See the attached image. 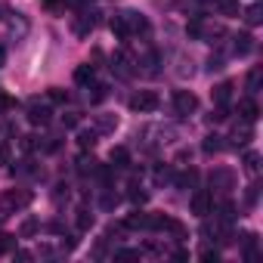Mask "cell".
<instances>
[{
    "label": "cell",
    "mask_w": 263,
    "mask_h": 263,
    "mask_svg": "<svg viewBox=\"0 0 263 263\" xmlns=\"http://www.w3.org/2000/svg\"><path fill=\"white\" fill-rule=\"evenodd\" d=\"M7 158H10V149H7V143H0V164H7Z\"/></svg>",
    "instance_id": "obj_46"
},
{
    "label": "cell",
    "mask_w": 263,
    "mask_h": 263,
    "mask_svg": "<svg viewBox=\"0 0 263 263\" xmlns=\"http://www.w3.org/2000/svg\"><path fill=\"white\" fill-rule=\"evenodd\" d=\"M198 4H208V0H198Z\"/></svg>",
    "instance_id": "obj_49"
},
{
    "label": "cell",
    "mask_w": 263,
    "mask_h": 263,
    "mask_svg": "<svg viewBox=\"0 0 263 263\" xmlns=\"http://www.w3.org/2000/svg\"><path fill=\"white\" fill-rule=\"evenodd\" d=\"M108 161H111L115 171H127V167H130V152H127L124 146H115V149L108 152Z\"/></svg>",
    "instance_id": "obj_12"
},
{
    "label": "cell",
    "mask_w": 263,
    "mask_h": 263,
    "mask_svg": "<svg viewBox=\"0 0 263 263\" xmlns=\"http://www.w3.org/2000/svg\"><path fill=\"white\" fill-rule=\"evenodd\" d=\"M149 217L152 214H146V211H134V214L124 220V226L127 229H149Z\"/></svg>",
    "instance_id": "obj_14"
},
{
    "label": "cell",
    "mask_w": 263,
    "mask_h": 263,
    "mask_svg": "<svg viewBox=\"0 0 263 263\" xmlns=\"http://www.w3.org/2000/svg\"><path fill=\"white\" fill-rule=\"evenodd\" d=\"M127 198L134 201V204H146V198H149V195H146V192H143L137 183H130V192H127Z\"/></svg>",
    "instance_id": "obj_30"
},
{
    "label": "cell",
    "mask_w": 263,
    "mask_h": 263,
    "mask_svg": "<svg viewBox=\"0 0 263 263\" xmlns=\"http://www.w3.org/2000/svg\"><path fill=\"white\" fill-rule=\"evenodd\" d=\"M238 115H241V121H257L260 118V105H257V99L254 96H245V99H238Z\"/></svg>",
    "instance_id": "obj_10"
},
{
    "label": "cell",
    "mask_w": 263,
    "mask_h": 263,
    "mask_svg": "<svg viewBox=\"0 0 263 263\" xmlns=\"http://www.w3.org/2000/svg\"><path fill=\"white\" fill-rule=\"evenodd\" d=\"M13 257H16L19 263H25V260H31V254H28V251H13Z\"/></svg>",
    "instance_id": "obj_47"
},
{
    "label": "cell",
    "mask_w": 263,
    "mask_h": 263,
    "mask_svg": "<svg viewBox=\"0 0 263 263\" xmlns=\"http://www.w3.org/2000/svg\"><path fill=\"white\" fill-rule=\"evenodd\" d=\"M7 251H16V235L0 232V254H7Z\"/></svg>",
    "instance_id": "obj_32"
},
{
    "label": "cell",
    "mask_w": 263,
    "mask_h": 263,
    "mask_svg": "<svg viewBox=\"0 0 263 263\" xmlns=\"http://www.w3.org/2000/svg\"><path fill=\"white\" fill-rule=\"evenodd\" d=\"M115 127H118L115 115H96V134H111Z\"/></svg>",
    "instance_id": "obj_19"
},
{
    "label": "cell",
    "mask_w": 263,
    "mask_h": 263,
    "mask_svg": "<svg viewBox=\"0 0 263 263\" xmlns=\"http://www.w3.org/2000/svg\"><path fill=\"white\" fill-rule=\"evenodd\" d=\"M65 4H68V0H44V7L53 10V13H65Z\"/></svg>",
    "instance_id": "obj_39"
},
{
    "label": "cell",
    "mask_w": 263,
    "mask_h": 263,
    "mask_svg": "<svg viewBox=\"0 0 263 263\" xmlns=\"http://www.w3.org/2000/svg\"><path fill=\"white\" fill-rule=\"evenodd\" d=\"M115 260H140V251H127V248H124V251L115 254Z\"/></svg>",
    "instance_id": "obj_41"
},
{
    "label": "cell",
    "mask_w": 263,
    "mask_h": 263,
    "mask_svg": "<svg viewBox=\"0 0 263 263\" xmlns=\"http://www.w3.org/2000/svg\"><path fill=\"white\" fill-rule=\"evenodd\" d=\"M226 118H229V108H226V105H217V108L208 115V121H211V124H223Z\"/></svg>",
    "instance_id": "obj_33"
},
{
    "label": "cell",
    "mask_w": 263,
    "mask_h": 263,
    "mask_svg": "<svg viewBox=\"0 0 263 263\" xmlns=\"http://www.w3.org/2000/svg\"><path fill=\"white\" fill-rule=\"evenodd\" d=\"M211 99H214V105H226V102L232 99V81H223V84H217V87L211 90Z\"/></svg>",
    "instance_id": "obj_13"
},
{
    "label": "cell",
    "mask_w": 263,
    "mask_h": 263,
    "mask_svg": "<svg viewBox=\"0 0 263 263\" xmlns=\"http://www.w3.org/2000/svg\"><path fill=\"white\" fill-rule=\"evenodd\" d=\"M47 99H50L53 105H65V102H68V93H65L62 87H50V90H47Z\"/></svg>",
    "instance_id": "obj_27"
},
{
    "label": "cell",
    "mask_w": 263,
    "mask_h": 263,
    "mask_svg": "<svg viewBox=\"0 0 263 263\" xmlns=\"http://www.w3.org/2000/svg\"><path fill=\"white\" fill-rule=\"evenodd\" d=\"M211 189L220 192V195H226L229 189H235V174H232L229 167H217V171L211 174Z\"/></svg>",
    "instance_id": "obj_3"
},
{
    "label": "cell",
    "mask_w": 263,
    "mask_h": 263,
    "mask_svg": "<svg viewBox=\"0 0 263 263\" xmlns=\"http://www.w3.org/2000/svg\"><path fill=\"white\" fill-rule=\"evenodd\" d=\"M155 180H158V183L171 180V167H158V171H155Z\"/></svg>",
    "instance_id": "obj_45"
},
{
    "label": "cell",
    "mask_w": 263,
    "mask_h": 263,
    "mask_svg": "<svg viewBox=\"0 0 263 263\" xmlns=\"http://www.w3.org/2000/svg\"><path fill=\"white\" fill-rule=\"evenodd\" d=\"M251 137H254V130H251V121H238L235 127H232V134H229V146L232 149H241V146H248L251 143Z\"/></svg>",
    "instance_id": "obj_5"
},
{
    "label": "cell",
    "mask_w": 263,
    "mask_h": 263,
    "mask_svg": "<svg viewBox=\"0 0 263 263\" xmlns=\"http://www.w3.org/2000/svg\"><path fill=\"white\" fill-rule=\"evenodd\" d=\"M245 201H248V208H254V204L260 201V186H257V183H251V186H248V192H245Z\"/></svg>",
    "instance_id": "obj_35"
},
{
    "label": "cell",
    "mask_w": 263,
    "mask_h": 263,
    "mask_svg": "<svg viewBox=\"0 0 263 263\" xmlns=\"http://www.w3.org/2000/svg\"><path fill=\"white\" fill-rule=\"evenodd\" d=\"M241 245H245V257H248V260H257V257H260V251H257V235H254V232H248Z\"/></svg>",
    "instance_id": "obj_23"
},
{
    "label": "cell",
    "mask_w": 263,
    "mask_h": 263,
    "mask_svg": "<svg viewBox=\"0 0 263 263\" xmlns=\"http://www.w3.org/2000/svg\"><path fill=\"white\" fill-rule=\"evenodd\" d=\"M201 260H214V263H217V260H220V251H217V248H204V251H201Z\"/></svg>",
    "instance_id": "obj_43"
},
{
    "label": "cell",
    "mask_w": 263,
    "mask_h": 263,
    "mask_svg": "<svg viewBox=\"0 0 263 263\" xmlns=\"http://www.w3.org/2000/svg\"><path fill=\"white\" fill-rule=\"evenodd\" d=\"M93 28H96V13H87V10H84V13L74 19V25H71V31H74L78 37H87Z\"/></svg>",
    "instance_id": "obj_9"
},
{
    "label": "cell",
    "mask_w": 263,
    "mask_h": 263,
    "mask_svg": "<svg viewBox=\"0 0 263 263\" xmlns=\"http://www.w3.org/2000/svg\"><path fill=\"white\" fill-rule=\"evenodd\" d=\"M235 217H238V214H235V204L223 198V201L217 204V220H220V223H235Z\"/></svg>",
    "instance_id": "obj_18"
},
{
    "label": "cell",
    "mask_w": 263,
    "mask_h": 263,
    "mask_svg": "<svg viewBox=\"0 0 263 263\" xmlns=\"http://www.w3.org/2000/svg\"><path fill=\"white\" fill-rule=\"evenodd\" d=\"M96 137H99L96 130H81V134H78V146L87 152V149H93V146H96Z\"/></svg>",
    "instance_id": "obj_24"
},
{
    "label": "cell",
    "mask_w": 263,
    "mask_h": 263,
    "mask_svg": "<svg viewBox=\"0 0 263 263\" xmlns=\"http://www.w3.org/2000/svg\"><path fill=\"white\" fill-rule=\"evenodd\" d=\"M245 22H248V25H260V22H263V7H260V4H251V7L245 10Z\"/></svg>",
    "instance_id": "obj_21"
},
{
    "label": "cell",
    "mask_w": 263,
    "mask_h": 263,
    "mask_svg": "<svg viewBox=\"0 0 263 263\" xmlns=\"http://www.w3.org/2000/svg\"><path fill=\"white\" fill-rule=\"evenodd\" d=\"M235 44H232V53L235 56H248L251 50H254V37L251 34H238V37H232Z\"/></svg>",
    "instance_id": "obj_17"
},
{
    "label": "cell",
    "mask_w": 263,
    "mask_h": 263,
    "mask_svg": "<svg viewBox=\"0 0 263 263\" xmlns=\"http://www.w3.org/2000/svg\"><path fill=\"white\" fill-rule=\"evenodd\" d=\"M96 167H99V161H96L93 155H90V158H87V155H84V158H78V174H84V177H87V174H96Z\"/></svg>",
    "instance_id": "obj_26"
},
{
    "label": "cell",
    "mask_w": 263,
    "mask_h": 263,
    "mask_svg": "<svg viewBox=\"0 0 263 263\" xmlns=\"http://www.w3.org/2000/svg\"><path fill=\"white\" fill-rule=\"evenodd\" d=\"M223 68V56H211L208 59V71H220Z\"/></svg>",
    "instance_id": "obj_42"
},
{
    "label": "cell",
    "mask_w": 263,
    "mask_h": 263,
    "mask_svg": "<svg viewBox=\"0 0 263 263\" xmlns=\"http://www.w3.org/2000/svg\"><path fill=\"white\" fill-rule=\"evenodd\" d=\"M34 232H37V220H34V217H28V220L22 223V229H19V235H22V238H31Z\"/></svg>",
    "instance_id": "obj_36"
},
{
    "label": "cell",
    "mask_w": 263,
    "mask_h": 263,
    "mask_svg": "<svg viewBox=\"0 0 263 263\" xmlns=\"http://www.w3.org/2000/svg\"><path fill=\"white\" fill-rule=\"evenodd\" d=\"M31 201V192H7L4 198H0V214H7V211H19Z\"/></svg>",
    "instance_id": "obj_7"
},
{
    "label": "cell",
    "mask_w": 263,
    "mask_h": 263,
    "mask_svg": "<svg viewBox=\"0 0 263 263\" xmlns=\"http://www.w3.org/2000/svg\"><path fill=\"white\" fill-rule=\"evenodd\" d=\"M108 28H111V34H115V37H121V41H127V37H130V31H127V19H124V13H118V16H111V22H108Z\"/></svg>",
    "instance_id": "obj_16"
},
{
    "label": "cell",
    "mask_w": 263,
    "mask_h": 263,
    "mask_svg": "<svg viewBox=\"0 0 263 263\" xmlns=\"http://www.w3.org/2000/svg\"><path fill=\"white\" fill-rule=\"evenodd\" d=\"M192 214H195V217H208V214H214V192H208V189H195V192H192Z\"/></svg>",
    "instance_id": "obj_4"
},
{
    "label": "cell",
    "mask_w": 263,
    "mask_h": 263,
    "mask_svg": "<svg viewBox=\"0 0 263 263\" xmlns=\"http://www.w3.org/2000/svg\"><path fill=\"white\" fill-rule=\"evenodd\" d=\"M260 81H263V68H251V71H248V93H251V96L260 90Z\"/></svg>",
    "instance_id": "obj_25"
},
{
    "label": "cell",
    "mask_w": 263,
    "mask_h": 263,
    "mask_svg": "<svg viewBox=\"0 0 263 263\" xmlns=\"http://www.w3.org/2000/svg\"><path fill=\"white\" fill-rule=\"evenodd\" d=\"M22 149H25V152H34V149H37V137H25V140H22Z\"/></svg>",
    "instance_id": "obj_44"
},
{
    "label": "cell",
    "mask_w": 263,
    "mask_h": 263,
    "mask_svg": "<svg viewBox=\"0 0 263 263\" xmlns=\"http://www.w3.org/2000/svg\"><path fill=\"white\" fill-rule=\"evenodd\" d=\"M50 118H53V108L50 105H44V102H28V121L34 124V127H44V124H50Z\"/></svg>",
    "instance_id": "obj_6"
},
{
    "label": "cell",
    "mask_w": 263,
    "mask_h": 263,
    "mask_svg": "<svg viewBox=\"0 0 263 263\" xmlns=\"http://www.w3.org/2000/svg\"><path fill=\"white\" fill-rule=\"evenodd\" d=\"M158 105H161V99H158L155 90H140V93L130 96V108L134 111H155Z\"/></svg>",
    "instance_id": "obj_2"
},
{
    "label": "cell",
    "mask_w": 263,
    "mask_h": 263,
    "mask_svg": "<svg viewBox=\"0 0 263 263\" xmlns=\"http://www.w3.org/2000/svg\"><path fill=\"white\" fill-rule=\"evenodd\" d=\"M62 124H65V127H78V124H81V115H78V111H65V115H62Z\"/></svg>",
    "instance_id": "obj_40"
},
{
    "label": "cell",
    "mask_w": 263,
    "mask_h": 263,
    "mask_svg": "<svg viewBox=\"0 0 263 263\" xmlns=\"http://www.w3.org/2000/svg\"><path fill=\"white\" fill-rule=\"evenodd\" d=\"M245 171H248L251 177L260 171V155H257V152H248V155H245Z\"/></svg>",
    "instance_id": "obj_31"
},
{
    "label": "cell",
    "mask_w": 263,
    "mask_h": 263,
    "mask_svg": "<svg viewBox=\"0 0 263 263\" xmlns=\"http://www.w3.org/2000/svg\"><path fill=\"white\" fill-rule=\"evenodd\" d=\"M4 62H7V50H4V47H0V65H4Z\"/></svg>",
    "instance_id": "obj_48"
},
{
    "label": "cell",
    "mask_w": 263,
    "mask_h": 263,
    "mask_svg": "<svg viewBox=\"0 0 263 263\" xmlns=\"http://www.w3.org/2000/svg\"><path fill=\"white\" fill-rule=\"evenodd\" d=\"M13 105H16V102H13V96H10L7 90H0V115H7Z\"/></svg>",
    "instance_id": "obj_37"
},
{
    "label": "cell",
    "mask_w": 263,
    "mask_h": 263,
    "mask_svg": "<svg viewBox=\"0 0 263 263\" xmlns=\"http://www.w3.org/2000/svg\"><path fill=\"white\" fill-rule=\"evenodd\" d=\"M195 108H198V96H195L192 90H174V111H177L180 118L192 115Z\"/></svg>",
    "instance_id": "obj_1"
},
{
    "label": "cell",
    "mask_w": 263,
    "mask_h": 263,
    "mask_svg": "<svg viewBox=\"0 0 263 263\" xmlns=\"http://www.w3.org/2000/svg\"><path fill=\"white\" fill-rule=\"evenodd\" d=\"M74 84H81V87L90 90V87L96 84V68H93L90 62H87V65H78V68H74Z\"/></svg>",
    "instance_id": "obj_11"
},
{
    "label": "cell",
    "mask_w": 263,
    "mask_h": 263,
    "mask_svg": "<svg viewBox=\"0 0 263 263\" xmlns=\"http://www.w3.org/2000/svg\"><path fill=\"white\" fill-rule=\"evenodd\" d=\"M201 149H204V155H217V152H223V137H217V134H211V137H204V143H201Z\"/></svg>",
    "instance_id": "obj_20"
},
{
    "label": "cell",
    "mask_w": 263,
    "mask_h": 263,
    "mask_svg": "<svg viewBox=\"0 0 263 263\" xmlns=\"http://www.w3.org/2000/svg\"><path fill=\"white\" fill-rule=\"evenodd\" d=\"M108 96V87H102V84H93V93H90V102H102Z\"/></svg>",
    "instance_id": "obj_38"
},
{
    "label": "cell",
    "mask_w": 263,
    "mask_h": 263,
    "mask_svg": "<svg viewBox=\"0 0 263 263\" xmlns=\"http://www.w3.org/2000/svg\"><path fill=\"white\" fill-rule=\"evenodd\" d=\"M195 183H198V171H195V167H189L183 177H177V186H180V189H186V186H195Z\"/></svg>",
    "instance_id": "obj_29"
},
{
    "label": "cell",
    "mask_w": 263,
    "mask_h": 263,
    "mask_svg": "<svg viewBox=\"0 0 263 263\" xmlns=\"http://www.w3.org/2000/svg\"><path fill=\"white\" fill-rule=\"evenodd\" d=\"M111 71H118L121 78H127V74H130V59H127L124 53H118V56L111 59Z\"/></svg>",
    "instance_id": "obj_22"
},
{
    "label": "cell",
    "mask_w": 263,
    "mask_h": 263,
    "mask_svg": "<svg viewBox=\"0 0 263 263\" xmlns=\"http://www.w3.org/2000/svg\"><path fill=\"white\" fill-rule=\"evenodd\" d=\"M118 201H121V195H118V192H111V189H105V195H102V208H105V211H115V208H118Z\"/></svg>",
    "instance_id": "obj_34"
},
{
    "label": "cell",
    "mask_w": 263,
    "mask_h": 263,
    "mask_svg": "<svg viewBox=\"0 0 263 263\" xmlns=\"http://www.w3.org/2000/svg\"><path fill=\"white\" fill-rule=\"evenodd\" d=\"M74 223H78V229H81V232H87V229H93V223H96V220H93V214H90V211H84V208H81Z\"/></svg>",
    "instance_id": "obj_28"
},
{
    "label": "cell",
    "mask_w": 263,
    "mask_h": 263,
    "mask_svg": "<svg viewBox=\"0 0 263 263\" xmlns=\"http://www.w3.org/2000/svg\"><path fill=\"white\" fill-rule=\"evenodd\" d=\"M214 7H217V13H220V16H226V19H232V16H238V13H241L238 0H214Z\"/></svg>",
    "instance_id": "obj_15"
},
{
    "label": "cell",
    "mask_w": 263,
    "mask_h": 263,
    "mask_svg": "<svg viewBox=\"0 0 263 263\" xmlns=\"http://www.w3.org/2000/svg\"><path fill=\"white\" fill-rule=\"evenodd\" d=\"M124 19H127L130 37H134V34H149V19L143 13H124Z\"/></svg>",
    "instance_id": "obj_8"
}]
</instances>
